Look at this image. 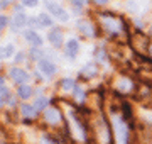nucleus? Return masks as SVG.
<instances>
[{
    "label": "nucleus",
    "instance_id": "9d476101",
    "mask_svg": "<svg viewBox=\"0 0 152 144\" xmlns=\"http://www.w3.org/2000/svg\"><path fill=\"white\" fill-rule=\"evenodd\" d=\"M24 39H26L27 43H31L34 48H41V46H42V39H41V36H39L36 31H32V29L24 31Z\"/></svg>",
    "mask_w": 152,
    "mask_h": 144
},
{
    "label": "nucleus",
    "instance_id": "1a4fd4ad",
    "mask_svg": "<svg viewBox=\"0 0 152 144\" xmlns=\"http://www.w3.org/2000/svg\"><path fill=\"white\" fill-rule=\"evenodd\" d=\"M48 41L53 46H56V48H61V44H63V31H61V27L51 29L48 34Z\"/></svg>",
    "mask_w": 152,
    "mask_h": 144
},
{
    "label": "nucleus",
    "instance_id": "f03ea898",
    "mask_svg": "<svg viewBox=\"0 0 152 144\" xmlns=\"http://www.w3.org/2000/svg\"><path fill=\"white\" fill-rule=\"evenodd\" d=\"M68 129L76 143L85 144L88 141V126L81 120L80 114L73 109H69V114H68Z\"/></svg>",
    "mask_w": 152,
    "mask_h": 144
},
{
    "label": "nucleus",
    "instance_id": "412c9836",
    "mask_svg": "<svg viewBox=\"0 0 152 144\" xmlns=\"http://www.w3.org/2000/svg\"><path fill=\"white\" fill-rule=\"evenodd\" d=\"M37 19H39V22H41L42 27H51V26H53V19H51V15H48L46 12H44V14H39Z\"/></svg>",
    "mask_w": 152,
    "mask_h": 144
},
{
    "label": "nucleus",
    "instance_id": "39448f33",
    "mask_svg": "<svg viewBox=\"0 0 152 144\" xmlns=\"http://www.w3.org/2000/svg\"><path fill=\"white\" fill-rule=\"evenodd\" d=\"M46 7H48L49 14H53L56 19H59L61 22H68V21H69V14H68V12L59 5V4H56V2H48Z\"/></svg>",
    "mask_w": 152,
    "mask_h": 144
},
{
    "label": "nucleus",
    "instance_id": "2eb2a0df",
    "mask_svg": "<svg viewBox=\"0 0 152 144\" xmlns=\"http://www.w3.org/2000/svg\"><path fill=\"white\" fill-rule=\"evenodd\" d=\"M32 93H34V88L31 87V85H19V88H17V95H19L22 100L31 98Z\"/></svg>",
    "mask_w": 152,
    "mask_h": 144
},
{
    "label": "nucleus",
    "instance_id": "72a5a7b5",
    "mask_svg": "<svg viewBox=\"0 0 152 144\" xmlns=\"http://www.w3.org/2000/svg\"><path fill=\"white\" fill-rule=\"evenodd\" d=\"M2 107H4V100L0 98V109H2Z\"/></svg>",
    "mask_w": 152,
    "mask_h": 144
},
{
    "label": "nucleus",
    "instance_id": "6e6552de",
    "mask_svg": "<svg viewBox=\"0 0 152 144\" xmlns=\"http://www.w3.org/2000/svg\"><path fill=\"white\" fill-rule=\"evenodd\" d=\"M37 68H39V71L42 73V75H46L48 78L54 76L56 71H58V66L51 60H48V58H42L41 61H37Z\"/></svg>",
    "mask_w": 152,
    "mask_h": 144
},
{
    "label": "nucleus",
    "instance_id": "20e7f679",
    "mask_svg": "<svg viewBox=\"0 0 152 144\" xmlns=\"http://www.w3.org/2000/svg\"><path fill=\"white\" fill-rule=\"evenodd\" d=\"M42 115H44V122L49 124V126H58L63 120V114H61V110L58 107H48Z\"/></svg>",
    "mask_w": 152,
    "mask_h": 144
},
{
    "label": "nucleus",
    "instance_id": "7c9ffc66",
    "mask_svg": "<svg viewBox=\"0 0 152 144\" xmlns=\"http://www.w3.org/2000/svg\"><path fill=\"white\" fill-rule=\"evenodd\" d=\"M24 58H26V54H24V53H19V54L15 56V63H22Z\"/></svg>",
    "mask_w": 152,
    "mask_h": 144
},
{
    "label": "nucleus",
    "instance_id": "9b49d317",
    "mask_svg": "<svg viewBox=\"0 0 152 144\" xmlns=\"http://www.w3.org/2000/svg\"><path fill=\"white\" fill-rule=\"evenodd\" d=\"M78 51H80V43L76 41V39H69L68 43H66V48H64V54L69 58V60H75L76 54H78Z\"/></svg>",
    "mask_w": 152,
    "mask_h": 144
},
{
    "label": "nucleus",
    "instance_id": "6ab92c4d",
    "mask_svg": "<svg viewBox=\"0 0 152 144\" xmlns=\"http://www.w3.org/2000/svg\"><path fill=\"white\" fill-rule=\"evenodd\" d=\"M59 87L64 92H71V90H75L76 88V82L73 80V78H63L59 82Z\"/></svg>",
    "mask_w": 152,
    "mask_h": 144
},
{
    "label": "nucleus",
    "instance_id": "aec40b11",
    "mask_svg": "<svg viewBox=\"0 0 152 144\" xmlns=\"http://www.w3.org/2000/svg\"><path fill=\"white\" fill-rule=\"evenodd\" d=\"M95 60L98 63H107L108 61V54H107L105 48H96V51H95Z\"/></svg>",
    "mask_w": 152,
    "mask_h": 144
},
{
    "label": "nucleus",
    "instance_id": "473e14b6",
    "mask_svg": "<svg viewBox=\"0 0 152 144\" xmlns=\"http://www.w3.org/2000/svg\"><path fill=\"white\" fill-rule=\"evenodd\" d=\"M0 87H5V76L0 75Z\"/></svg>",
    "mask_w": 152,
    "mask_h": 144
},
{
    "label": "nucleus",
    "instance_id": "f3484780",
    "mask_svg": "<svg viewBox=\"0 0 152 144\" xmlns=\"http://www.w3.org/2000/svg\"><path fill=\"white\" fill-rule=\"evenodd\" d=\"M15 53L14 44H7V46H0V60H7Z\"/></svg>",
    "mask_w": 152,
    "mask_h": 144
},
{
    "label": "nucleus",
    "instance_id": "4be33fe9",
    "mask_svg": "<svg viewBox=\"0 0 152 144\" xmlns=\"http://www.w3.org/2000/svg\"><path fill=\"white\" fill-rule=\"evenodd\" d=\"M27 26L32 29V31H36V29H39V27H42L37 17H29V19H27Z\"/></svg>",
    "mask_w": 152,
    "mask_h": 144
},
{
    "label": "nucleus",
    "instance_id": "b1692460",
    "mask_svg": "<svg viewBox=\"0 0 152 144\" xmlns=\"http://www.w3.org/2000/svg\"><path fill=\"white\" fill-rule=\"evenodd\" d=\"M22 7H29V9H36L39 5V0H19Z\"/></svg>",
    "mask_w": 152,
    "mask_h": 144
},
{
    "label": "nucleus",
    "instance_id": "7ed1b4c3",
    "mask_svg": "<svg viewBox=\"0 0 152 144\" xmlns=\"http://www.w3.org/2000/svg\"><path fill=\"white\" fill-rule=\"evenodd\" d=\"M100 24H102L105 32H108L110 36H117V34H120L124 31L122 19L110 15V14H100Z\"/></svg>",
    "mask_w": 152,
    "mask_h": 144
},
{
    "label": "nucleus",
    "instance_id": "ddd939ff",
    "mask_svg": "<svg viewBox=\"0 0 152 144\" xmlns=\"http://www.w3.org/2000/svg\"><path fill=\"white\" fill-rule=\"evenodd\" d=\"M27 19L29 17L26 15V14H15L14 19H12V22H10L12 29H14V31H20L24 26H27Z\"/></svg>",
    "mask_w": 152,
    "mask_h": 144
},
{
    "label": "nucleus",
    "instance_id": "c9c22d12",
    "mask_svg": "<svg viewBox=\"0 0 152 144\" xmlns=\"http://www.w3.org/2000/svg\"><path fill=\"white\" fill-rule=\"evenodd\" d=\"M151 36H152V27H151Z\"/></svg>",
    "mask_w": 152,
    "mask_h": 144
},
{
    "label": "nucleus",
    "instance_id": "2f4dec72",
    "mask_svg": "<svg viewBox=\"0 0 152 144\" xmlns=\"http://www.w3.org/2000/svg\"><path fill=\"white\" fill-rule=\"evenodd\" d=\"M93 2H95L96 5H107V4H108V0H93Z\"/></svg>",
    "mask_w": 152,
    "mask_h": 144
},
{
    "label": "nucleus",
    "instance_id": "f8f14e48",
    "mask_svg": "<svg viewBox=\"0 0 152 144\" xmlns=\"http://www.w3.org/2000/svg\"><path fill=\"white\" fill-rule=\"evenodd\" d=\"M115 88L118 90V92H122V93H129V92H132V88H134V83H132L127 76H122L115 82Z\"/></svg>",
    "mask_w": 152,
    "mask_h": 144
},
{
    "label": "nucleus",
    "instance_id": "5701e85b",
    "mask_svg": "<svg viewBox=\"0 0 152 144\" xmlns=\"http://www.w3.org/2000/svg\"><path fill=\"white\" fill-rule=\"evenodd\" d=\"M31 56H32V60L41 61L44 58V51H41L39 48H32V49H31Z\"/></svg>",
    "mask_w": 152,
    "mask_h": 144
},
{
    "label": "nucleus",
    "instance_id": "0eeeda50",
    "mask_svg": "<svg viewBox=\"0 0 152 144\" xmlns=\"http://www.w3.org/2000/svg\"><path fill=\"white\" fill-rule=\"evenodd\" d=\"M76 29H78L85 37H95V36H96V29H95L91 21H88V19H80V21L76 22Z\"/></svg>",
    "mask_w": 152,
    "mask_h": 144
},
{
    "label": "nucleus",
    "instance_id": "f257e3e1",
    "mask_svg": "<svg viewBox=\"0 0 152 144\" xmlns=\"http://www.w3.org/2000/svg\"><path fill=\"white\" fill-rule=\"evenodd\" d=\"M110 120H112V132L115 136L117 144H129L130 139V126L120 112L112 110L110 114Z\"/></svg>",
    "mask_w": 152,
    "mask_h": 144
},
{
    "label": "nucleus",
    "instance_id": "cd10ccee",
    "mask_svg": "<svg viewBox=\"0 0 152 144\" xmlns=\"http://www.w3.org/2000/svg\"><path fill=\"white\" fill-rule=\"evenodd\" d=\"M9 24H10V21H9L5 15H2V14H0V31H2L4 27H7Z\"/></svg>",
    "mask_w": 152,
    "mask_h": 144
},
{
    "label": "nucleus",
    "instance_id": "4468645a",
    "mask_svg": "<svg viewBox=\"0 0 152 144\" xmlns=\"http://www.w3.org/2000/svg\"><path fill=\"white\" fill-rule=\"evenodd\" d=\"M20 114L24 115V119H36L37 117V110L34 109V105H29V104H22L20 105Z\"/></svg>",
    "mask_w": 152,
    "mask_h": 144
},
{
    "label": "nucleus",
    "instance_id": "a878e982",
    "mask_svg": "<svg viewBox=\"0 0 152 144\" xmlns=\"http://www.w3.org/2000/svg\"><path fill=\"white\" fill-rule=\"evenodd\" d=\"M69 4L73 5V9H83V7L88 4V0H69Z\"/></svg>",
    "mask_w": 152,
    "mask_h": 144
},
{
    "label": "nucleus",
    "instance_id": "423d86ee",
    "mask_svg": "<svg viewBox=\"0 0 152 144\" xmlns=\"http://www.w3.org/2000/svg\"><path fill=\"white\" fill-rule=\"evenodd\" d=\"M9 76H10V80L17 85H26L29 82L27 71L22 70V68H19V66H12L10 70H9Z\"/></svg>",
    "mask_w": 152,
    "mask_h": 144
},
{
    "label": "nucleus",
    "instance_id": "c756f323",
    "mask_svg": "<svg viewBox=\"0 0 152 144\" xmlns=\"http://www.w3.org/2000/svg\"><path fill=\"white\" fill-rule=\"evenodd\" d=\"M12 0H0V9H7V5L10 4Z\"/></svg>",
    "mask_w": 152,
    "mask_h": 144
},
{
    "label": "nucleus",
    "instance_id": "a211bd4d",
    "mask_svg": "<svg viewBox=\"0 0 152 144\" xmlns=\"http://www.w3.org/2000/svg\"><path fill=\"white\" fill-rule=\"evenodd\" d=\"M32 105H34L36 110H46L48 105H49V98H48V97H37V98L34 100Z\"/></svg>",
    "mask_w": 152,
    "mask_h": 144
},
{
    "label": "nucleus",
    "instance_id": "c85d7f7f",
    "mask_svg": "<svg viewBox=\"0 0 152 144\" xmlns=\"http://www.w3.org/2000/svg\"><path fill=\"white\" fill-rule=\"evenodd\" d=\"M41 144H61V141H56V139H53V137H42V143Z\"/></svg>",
    "mask_w": 152,
    "mask_h": 144
},
{
    "label": "nucleus",
    "instance_id": "dca6fc26",
    "mask_svg": "<svg viewBox=\"0 0 152 144\" xmlns=\"http://www.w3.org/2000/svg\"><path fill=\"white\" fill-rule=\"evenodd\" d=\"M81 75H83V78H93V76H96V75H98L96 63H88L86 66L81 70Z\"/></svg>",
    "mask_w": 152,
    "mask_h": 144
},
{
    "label": "nucleus",
    "instance_id": "bb28decb",
    "mask_svg": "<svg viewBox=\"0 0 152 144\" xmlns=\"http://www.w3.org/2000/svg\"><path fill=\"white\" fill-rule=\"evenodd\" d=\"M9 97H10V90L7 88V87H0V98L7 100Z\"/></svg>",
    "mask_w": 152,
    "mask_h": 144
},
{
    "label": "nucleus",
    "instance_id": "393cba45",
    "mask_svg": "<svg viewBox=\"0 0 152 144\" xmlns=\"http://www.w3.org/2000/svg\"><path fill=\"white\" fill-rule=\"evenodd\" d=\"M73 92H75L76 100H78V102H83V98H85V90H83L81 87H78V85H76V88L73 90Z\"/></svg>",
    "mask_w": 152,
    "mask_h": 144
},
{
    "label": "nucleus",
    "instance_id": "f704fd0d",
    "mask_svg": "<svg viewBox=\"0 0 152 144\" xmlns=\"http://www.w3.org/2000/svg\"><path fill=\"white\" fill-rule=\"evenodd\" d=\"M149 48H151V54H152V44H151V46H149Z\"/></svg>",
    "mask_w": 152,
    "mask_h": 144
}]
</instances>
